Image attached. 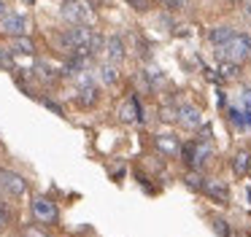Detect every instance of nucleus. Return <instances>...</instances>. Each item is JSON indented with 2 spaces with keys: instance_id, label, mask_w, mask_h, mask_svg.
<instances>
[{
  "instance_id": "nucleus-22",
  "label": "nucleus",
  "mask_w": 251,
  "mask_h": 237,
  "mask_svg": "<svg viewBox=\"0 0 251 237\" xmlns=\"http://www.w3.org/2000/svg\"><path fill=\"white\" fill-rule=\"evenodd\" d=\"M0 70H14V57H11V51H8V48H3L0 46Z\"/></svg>"
},
{
  "instance_id": "nucleus-6",
  "label": "nucleus",
  "mask_w": 251,
  "mask_h": 237,
  "mask_svg": "<svg viewBox=\"0 0 251 237\" xmlns=\"http://www.w3.org/2000/svg\"><path fill=\"white\" fill-rule=\"evenodd\" d=\"M0 189L8 191L11 197H25L27 194V181L14 170H0Z\"/></svg>"
},
{
  "instance_id": "nucleus-11",
  "label": "nucleus",
  "mask_w": 251,
  "mask_h": 237,
  "mask_svg": "<svg viewBox=\"0 0 251 237\" xmlns=\"http://www.w3.org/2000/svg\"><path fill=\"white\" fill-rule=\"evenodd\" d=\"M235 35H238V32H235V30H232V27H229V24H219V27H213V30L208 32V38H211V43H213V46H216V48L227 46V43L232 41Z\"/></svg>"
},
{
  "instance_id": "nucleus-10",
  "label": "nucleus",
  "mask_w": 251,
  "mask_h": 237,
  "mask_svg": "<svg viewBox=\"0 0 251 237\" xmlns=\"http://www.w3.org/2000/svg\"><path fill=\"white\" fill-rule=\"evenodd\" d=\"M202 191H205L208 197L213 199V202H222V205L229 199V189H227V183H224V181H219V178H213V181H208Z\"/></svg>"
},
{
  "instance_id": "nucleus-25",
  "label": "nucleus",
  "mask_w": 251,
  "mask_h": 237,
  "mask_svg": "<svg viewBox=\"0 0 251 237\" xmlns=\"http://www.w3.org/2000/svg\"><path fill=\"white\" fill-rule=\"evenodd\" d=\"M25 237H49V235H46L44 229H27V232H25Z\"/></svg>"
},
{
  "instance_id": "nucleus-24",
  "label": "nucleus",
  "mask_w": 251,
  "mask_h": 237,
  "mask_svg": "<svg viewBox=\"0 0 251 237\" xmlns=\"http://www.w3.org/2000/svg\"><path fill=\"white\" fill-rule=\"evenodd\" d=\"M243 108H246V111H251V86H246V89H243Z\"/></svg>"
},
{
  "instance_id": "nucleus-20",
  "label": "nucleus",
  "mask_w": 251,
  "mask_h": 237,
  "mask_svg": "<svg viewBox=\"0 0 251 237\" xmlns=\"http://www.w3.org/2000/svg\"><path fill=\"white\" fill-rule=\"evenodd\" d=\"M35 75H38L41 81H46V84H51V81L60 75V70H54V65H49V62H38L35 65Z\"/></svg>"
},
{
  "instance_id": "nucleus-1",
  "label": "nucleus",
  "mask_w": 251,
  "mask_h": 237,
  "mask_svg": "<svg viewBox=\"0 0 251 237\" xmlns=\"http://www.w3.org/2000/svg\"><path fill=\"white\" fill-rule=\"evenodd\" d=\"M213 154V145L211 140H192V143H186L184 148H181V156H184V162L192 167V170H202V165H205L208 159H211Z\"/></svg>"
},
{
  "instance_id": "nucleus-14",
  "label": "nucleus",
  "mask_w": 251,
  "mask_h": 237,
  "mask_svg": "<svg viewBox=\"0 0 251 237\" xmlns=\"http://www.w3.org/2000/svg\"><path fill=\"white\" fill-rule=\"evenodd\" d=\"M76 100L81 102V105H95V100H98V86H95L92 81H84V84H78Z\"/></svg>"
},
{
  "instance_id": "nucleus-21",
  "label": "nucleus",
  "mask_w": 251,
  "mask_h": 237,
  "mask_svg": "<svg viewBox=\"0 0 251 237\" xmlns=\"http://www.w3.org/2000/svg\"><path fill=\"white\" fill-rule=\"evenodd\" d=\"M211 226H213V232H216V237H232V226H229L222 215H213Z\"/></svg>"
},
{
  "instance_id": "nucleus-26",
  "label": "nucleus",
  "mask_w": 251,
  "mask_h": 237,
  "mask_svg": "<svg viewBox=\"0 0 251 237\" xmlns=\"http://www.w3.org/2000/svg\"><path fill=\"white\" fill-rule=\"evenodd\" d=\"M127 3H130V5H135V8H149V0H127Z\"/></svg>"
},
{
  "instance_id": "nucleus-31",
  "label": "nucleus",
  "mask_w": 251,
  "mask_h": 237,
  "mask_svg": "<svg viewBox=\"0 0 251 237\" xmlns=\"http://www.w3.org/2000/svg\"><path fill=\"white\" fill-rule=\"evenodd\" d=\"M238 237H251V235H238Z\"/></svg>"
},
{
  "instance_id": "nucleus-30",
  "label": "nucleus",
  "mask_w": 251,
  "mask_h": 237,
  "mask_svg": "<svg viewBox=\"0 0 251 237\" xmlns=\"http://www.w3.org/2000/svg\"><path fill=\"white\" fill-rule=\"evenodd\" d=\"M22 3H35V0H22Z\"/></svg>"
},
{
  "instance_id": "nucleus-19",
  "label": "nucleus",
  "mask_w": 251,
  "mask_h": 237,
  "mask_svg": "<svg viewBox=\"0 0 251 237\" xmlns=\"http://www.w3.org/2000/svg\"><path fill=\"white\" fill-rule=\"evenodd\" d=\"M98 78L100 84H116V78H119V73H116V65L114 62H103L98 68Z\"/></svg>"
},
{
  "instance_id": "nucleus-27",
  "label": "nucleus",
  "mask_w": 251,
  "mask_h": 237,
  "mask_svg": "<svg viewBox=\"0 0 251 237\" xmlns=\"http://www.w3.org/2000/svg\"><path fill=\"white\" fill-rule=\"evenodd\" d=\"M44 105H46V108H51L54 113H62V108L57 105V102H51V100H44Z\"/></svg>"
},
{
  "instance_id": "nucleus-12",
  "label": "nucleus",
  "mask_w": 251,
  "mask_h": 237,
  "mask_svg": "<svg viewBox=\"0 0 251 237\" xmlns=\"http://www.w3.org/2000/svg\"><path fill=\"white\" fill-rule=\"evenodd\" d=\"M105 54H108V62H122L125 59V41H122L119 35H111L108 41H105Z\"/></svg>"
},
{
  "instance_id": "nucleus-8",
  "label": "nucleus",
  "mask_w": 251,
  "mask_h": 237,
  "mask_svg": "<svg viewBox=\"0 0 251 237\" xmlns=\"http://www.w3.org/2000/svg\"><path fill=\"white\" fill-rule=\"evenodd\" d=\"M0 27L6 32H11L14 38L25 35V30H27V19H25L22 14H6L3 16V22H0Z\"/></svg>"
},
{
  "instance_id": "nucleus-32",
  "label": "nucleus",
  "mask_w": 251,
  "mask_h": 237,
  "mask_svg": "<svg viewBox=\"0 0 251 237\" xmlns=\"http://www.w3.org/2000/svg\"><path fill=\"white\" fill-rule=\"evenodd\" d=\"M89 3H92V5H95V0H89Z\"/></svg>"
},
{
  "instance_id": "nucleus-28",
  "label": "nucleus",
  "mask_w": 251,
  "mask_h": 237,
  "mask_svg": "<svg viewBox=\"0 0 251 237\" xmlns=\"http://www.w3.org/2000/svg\"><path fill=\"white\" fill-rule=\"evenodd\" d=\"M165 5H170V8H181V5H184V0H165Z\"/></svg>"
},
{
  "instance_id": "nucleus-23",
  "label": "nucleus",
  "mask_w": 251,
  "mask_h": 237,
  "mask_svg": "<svg viewBox=\"0 0 251 237\" xmlns=\"http://www.w3.org/2000/svg\"><path fill=\"white\" fill-rule=\"evenodd\" d=\"M8 221H11V210H8L6 202H0V229L8 226Z\"/></svg>"
},
{
  "instance_id": "nucleus-16",
  "label": "nucleus",
  "mask_w": 251,
  "mask_h": 237,
  "mask_svg": "<svg viewBox=\"0 0 251 237\" xmlns=\"http://www.w3.org/2000/svg\"><path fill=\"white\" fill-rule=\"evenodd\" d=\"M6 48L11 51V57L14 54H25V57H27V54H33V41L25 38V35H19V38H11V43H8Z\"/></svg>"
},
{
  "instance_id": "nucleus-4",
  "label": "nucleus",
  "mask_w": 251,
  "mask_h": 237,
  "mask_svg": "<svg viewBox=\"0 0 251 237\" xmlns=\"http://www.w3.org/2000/svg\"><path fill=\"white\" fill-rule=\"evenodd\" d=\"M92 27L89 24H81V27H71L68 32H62V38H60V43H62V48H68V51H78V48H84L89 41H92Z\"/></svg>"
},
{
  "instance_id": "nucleus-17",
  "label": "nucleus",
  "mask_w": 251,
  "mask_h": 237,
  "mask_svg": "<svg viewBox=\"0 0 251 237\" xmlns=\"http://www.w3.org/2000/svg\"><path fill=\"white\" fill-rule=\"evenodd\" d=\"M229 121L238 129H249L251 127V111H246V108H229Z\"/></svg>"
},
{
  "instance_id": "nucleus-9",
  "label": "nucleus",
  "mask_w": 251,
  "mask_h": 237,
  "mask_svg": "<svg viewBox=\"0 0 251 237\" xmlns=\"http://www.w3.org/2000/svg\"><path fill=\"white\" fill-rule=\"evenodd\" d=\"M119 118H122V121H127V124L141 121L143 113H141V105H138V97H130V100L122 102V105H119Z\"/></svg>"
},
{
  "instance_id": "nucleus-18",
  "label": "nucleus",
  "mask_w": 251,
  "mask_h": 237,
  "mask_svg": "<svg viewBox=\"0 0 251 237\" xmlns=\"http://www.w3.org/2000/svg\"><path fill=\"white\" fill-rule=\"evenodd\" d=\"M251 167V154L249 151H238V154L232 156V172L235 175H246Z\"/></svg>"
},
{
  "instance_id": "nucleus-29",
  "label": "nucleus",
  "mask_w": 251,
  "mask_h": 237,
  "mask_svg": "<svg viewBox=\"0 0 251 237\" xmlns=\"http://www.w3.org/2000/svg\"><path fill=\"white\" fill-rule=\"evenodd\" d=\"M3 8H6V3H3V0H0V14H3Z\"/></svg>"
},
{
  "instance_id": "nucleus-2",
  "label": "nucleus",
  "mask_w": 251,
  "mask_h": 237,
  "mask_svg": "<svg viewBox=\"0 0 251 237\" xmlns=\"http://www.w3.org/2000/svg\"><path fill=\"white\" fill-rule=\"evenodd\" d=\"M60 14L65 16V22L71 27L89 24L92 22V3H87V0H68V3H62Z\"/></svg>"
},
{
  "instance_id": "nucleus-7",
  "label": "nucleus",
  "mask_w": 251,
  "mask_h": 237,
  "mask_svg": "<svg viewBox=\"0 0 251 237\" xmlns=\"http://www.w3.org/2000/svg\"><path fill=\"white\" fill-rule=\"evenodd\" d=\"M154 145H157V151H159V154H165V156H178V154H181V148H184V145L178 143V138H176L173 132H162V135H157V138H154Z\"/></svg>"
},
{
  "instance_id": "nucleus-3",
  "label": "nucleus",
  "mask_w": 251,
  "mask_h": 237,
  "mask_svg": "<svg viewBox=\"0 0 251 237\" xmlns=\"http://www.w3.org/2000/svg\"><path fill=\"white\" fill-rule=\"evenodd\" d=\"M219 54H222V57L227 59L229 65L243 62V59L251 54V41H249V35H235L232 41L227 43V46L219 48Z\"/></svg>"
},
{
  "instance_id": "nucleus-13",
  "label": "nucleus",
  "mask_w": 251,
  "mask_h": 237,
  "mask_svg": "<svg viewBox=\"0 0 251 237\" xmlns=\"http://www.w3.org/2000/svg\"><path fill=\"white\" fill-rule=\"evenodd\" d=\"M178 121L184 124V127L195 129V127H200L202 116H200V111H197L195 105H181V108H178Z\"/></svg>"
},
{
  "instance_id": "nucleus-33",
  "label": "nucleus",
  "mask_w": 251,
  "mask_h": 237,
  "mask_svg": "<svg viewBox=\"0 0 251 237\" xmlns=\"http://www.w3.org/2000/svg\"><path fill=\"white\" fill-rule=\"evenodd\" d=\"M249 194H251V191H249Z\"/></svg>"
},
{
  "instance_id": "nucleus-5",
  "label": "nucleus",
  "mask_w": 251,
  "mask_h": 237,
  "mask_svg": "<svg viewBox=\"0 0 251 237\" xmlns=\"http://www.w3.org/2000/svg\"><path fill=\"white\" fill-rule=\"evenodd\" d=\"M30 208H33V218L38 221V224H54V221H57V215H60L57 205L51 202L49 197H35Z\"/></svg>"
},
{
  "instance_id": "nucleus-15",
  "label": "nucleus",
  "mask_w": 251,
  "mask_h": 237,
  "mask_svg": "<svg viewBox=\"0 0 251 237\" xmlns=\"http://www.w3.org/2000/svg\"><path fill=\"white\" fill-rule=\"evenodd\" d=\"M84 68H87V57H81V54H71V59H68V62L60 68V73H65V75H81Z\"/></svg>"
}]
</instances>
